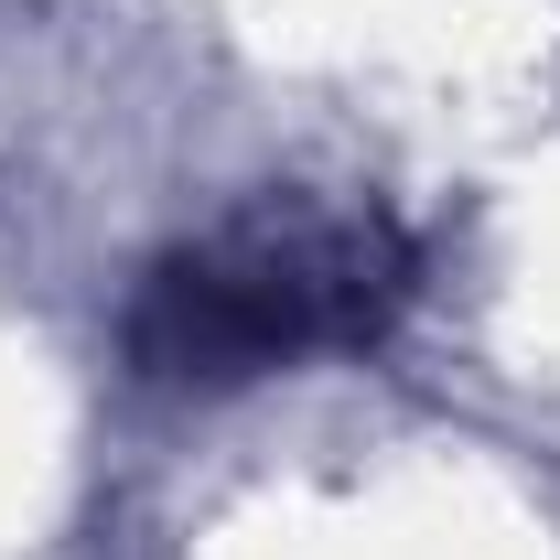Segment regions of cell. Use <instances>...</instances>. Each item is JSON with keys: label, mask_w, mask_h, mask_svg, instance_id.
Wrapping results in <instances>:
<instances>
[{"label": "cell", "mask_w": 560, "mask_h": 560, "mask_svg": "<svg viewBox=\"0 0 560 560\" xmlns=\"http://www.w3.org/2000/svg\"><path fill=\"white\" fill-rule=\"evenodd\" d=\"M420 291V248L388 215L259 206L173 248L130 302V366L162 388H237L291 355L377 346Z\"/></svg>", "instance_id": "1"}]
</instances>
